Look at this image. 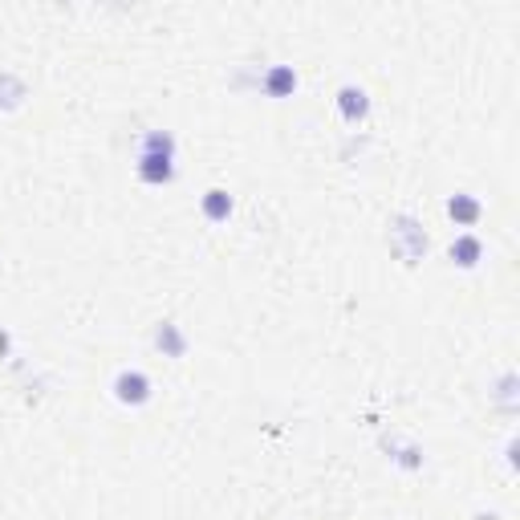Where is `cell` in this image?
Instances as JSON below:
<instances>
[{"mask_svg": "<svg viewBox=\"0 0 520 520\" xmlns=\"http://www.w3.org/2000/svg\"><path fill=\"white\" fill-rule=\"evenodd\" d=\"M390 244H395V252L406 260V264H419V260L427 256V236L419 232V224L411 220V216H398L395 228H390Z\"/></svg>", "mask_w": 520, "mask_h": 520, "instance_id": "6da1fadb", "label": "cell"}, {"mask_svg": "<svg viewBox=\"0 0 520 520\" xmlns=\"http://www.w3.org/2000/svg\"><path fill=\"white\" fill-rule=\"evenodd\" d=\"M151 378L143 374V370H118L114 378V398L122 406H146L151 403Z\"/></svg>", "mask_w": 520, "mask_h": 520, "instance_id": "7a4b0ae2", "label": "cell"}, {"mask_svg": "<svg viewBox=\"0 0 520 520\" xmlns=\"http://www.w3.org/2000/svg\"><path fill=\"white\" fill-rule=\"evenodd\" d=\"M138 179L151 187H167L175 179V154H151V151H138V163H135Z\"/></svg>", "mask_w": 520, "mask_h": 520, "instance_id": "3957f363", "label": "cell"}, {"mask_svg": "<svg viewBox=\"0 0 520 520\" xmlns=\"http://www.w3.org/2000/svg\"><path fill=\"white\" fill-rule=\"evenodd\" d=\"M337 114L346 118L350 126L366 122V118H370V94L362 86H342V90H337Z\"/></svg>", "mask_w": 520, "mask_h": 520, "instance_id": "277c9868", "label": "cell"}, {"mask_svg": "<svg viewBox=\"0 0 520 520\" xmlns=\"http://www.w3.org/2000/svg\"><path fill=\"white\" fill-rule=\"evenodd\" d=\"M297 86L301 82H297V69L293 66H269L264 77H260V90H264L269 98H293Z\"/></svg>", "mask_w": 520, "mask_h": 520, "instance_id": "5b68a950", "label": "cell"}, {"mask_svg": "<svg viewBox=\"0 0 520 520\" xmlns=\"http://www.w3.org/2000/svg\"><path fill=\"white\" fill-rule=\"evenodd\" d=\"M447 256H452L455 269H476V264L484 260V244H480V236H472V232L455 236L452 248H447Z\"/></svg>", "mask_w": 520, "mask_h": 520, "instance_id": "8992f818", "label": "cell"}, {"mask_svg": "<svg viewBox=\"0 0 520 520\" xmlns=\"http://www.w3.org/2000/svg\"><path fill=\"white\" fill-rule=\"evenodd\" d=\"M447 216H452L460 228H476L480 216H484V203L476 200V195H468V192H455L452 200H447Z\"/></svg>", "mask_w": 520, "mask_h": 520, "instance_id": "52a82bcc", "label": "cell"}, {"mask_svg": "<svg viewBox=\"0 0 520 520\" xmlns=\"http://www.w3.org/2000/svg\"><path fill=\"white\" fill-rule=\"evenodd\" d=\"M232 208H236V200H232L224 187H208V192H203V200H200V212H203V220H208V224H228Z\"/></svg>", "mask_w": 520, "mask_h": 520, "instance_id": "ba28073f", "label": "cell"}, {"mask_svg": "<svg viewBox=\"0 0 520 520\" xmlns=\"http://www.w3.org/2000/svg\"><path fill=\"white\" fill-rule=\"evenodd\" d=\"M154 350H163V358H184L187 354V337L175 321H159L154 326Z\"/></svg>", "mask_w": 520, "mask_h": 520, "instance_id": "9c48e42d", "label": "cell"}, {"mask_svg": "<svg viewBox=\"0 0 520 520\" xmlns=\"http://www.w3.org/2000/svg\"><path fill=\"white\" fill-rule=\"evenodd\" d=\"M138 151H151V154H175V135L171 130H146Z\"/></svg>", "mask_w": 520, "mask_h": 520, "instance_id": "30bf717a", "label": "cell"}, {"mask_svg": "<svg viewBox=\"0 0 520 520\" xmlns=\"http://www.w3.org/2000/svg\"><path fill=\"white\" fill-rule=\"evenodd\" d=\"M9 346H12V337L4 334V329H0V354H9Z\"/></svg>", "mask_w": 520, "mask_h": 520, "instance_id": "8fae6325", "label": "cell"}, {"mask_svg": "<svg viewBox=\"0 0 520 520\" xmlns=\"http://www.w3.org/2000/svg\"><path fill=\"white\" fill-rule=\"evenodd\" d=\"M476 520H496V516H476Z\"/></svg>", "mask_w": 520, "mask_h": 520, "instance_id": "7c38bea8", "label": "cell"}]
</instances>
